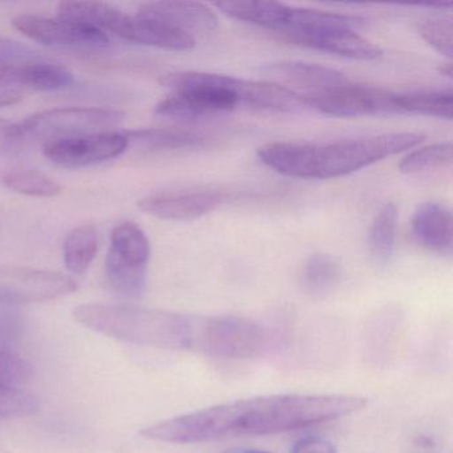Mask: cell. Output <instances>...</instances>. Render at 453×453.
I'll list each match as a JSON object with an SVG mask.
<instances>
[{
  "label": "cell",
  "instance_id": "cell-14",
  "mask_svg": "<svg viewBox=\"0 0 453 453\" xmlns=\"http://www.w3.org/2000/svg\"><path fill=\"white\" fill-rule=\"evenodd\" d=\"M418 245L440 256H450L453 249V217L448 206L426 203L418 206L411 222Z\"/></svg>",
  "mask_w": 453,
  "mask_h": 453
},
{
  "label": "cell",
  "instance_id": "cell-3",
  "mask_svg": "<svg viewBox=\"0 0 453 453\" xmlns=\"http://www.w3.org/2000/svg\"><path fill=\"white\" fill-rule=\"evenodd\" d=\"M423 140V134L415 132H391L318 144L275 142L259 147L257 156L261 163L283 176L331 180L412 150Z\"/></svg>",
  "mask_w": 453,
  "mask_h": 453
},
{
  "label": "cell",
  "instance_id": "cell-9",
  "mask_svg": "<svg viewBox=\"0 0 453 453\" xmlns=\"http://www.w3.org/2000/svg\"><path fill=\"white\" fill-rule=\"evenodd\" d=\"M129 144L123 132H102L43 145V153L55 165L76 169L104 163L123 155Z\"/></svg>",
  "mask_w": 453,
  "mask_h": 453
},
{
  "label": "cell",
  "instance_id": "cell-28",
  "mask_svg": "<svg viewBox=\"0 0 453 453\" xmlns=\"http://www.w3.org/2000/svg\"><path fill=\"white\" fill-rule=\"evenodd\" d=\"M41 404L38 397L19 387L0 384V418H28L38 412Z\"/></svg>",
  "mask_w": 453,
  "mask_h": 453
},
{
  "label": "cell",
  "instance_id": "cell-19",
  "mask_svg": "<svg viewBox=\"0 0 453 453\" xmlns=\"http://www.w3.org/2000/svg\"><path fill=\"white\" fill-rule=\"evenodd\" d=\"M129 147L145 152H166V150H196L206 145L201 134L187 129L150 128L123 132Z\"/></svg>",
  "mask_w": 453,
  "mask_h": 453
},
{
  "label": "cell",
  "instance_id": "cell-4",
  "mask_svg": "<svg viewBox=\"0 0 453 453\" xmlns=\"http://www.w3.org/2000/svg\"><path fill=\"white\" fill-rule=\"evenodd\" d=\"M160 83L172 94L156 104V115L180 121L213 118L245 105L251 86L246 79L198 71L166 73Z\"/></svg>",
  "mask_w": 453,
  "mask_h": 453
},
{
  "label": "cell",
  "instance_id": "cell-17",
  "mask_svg": "<svg viewBox=\"0 0 453 453\" xmlns=\"http://www.w3.org/2000/svg\"><path fill=\"white\" fill-rule=\"evenodd\" d=\"M214 7L226 17L257 27L280 33L288 22L291 7L277 2H257V0H227L217 2Z\"/></svg>",
  "mask_w": 453,
  "mask_h": 453
},
{
  "label": "cell",
  "instance_id": "cell-30",
  "mask_svg": "<svg viewBox=\"0 0 453 453\" xmlns=\"http://www.w3.org/2000/svg\"><path fill=\"white\" fill-rule=\"evenodd\" d=\"M33 365L14 352L0 349V384L19 387L33 379Z\"/></svg>",
  "mask_w": 453,
  "mask_h": 453
},
{
  "label": "cell",
  "instance_id": "cell-8",
  "mask_svg": "<svg viewBox=\"0 0 453 453\" xmlns=\"http://www.w3.org/2000/svg\"><path fill=\"white\" fill-rule=\"evenodd\" d=\"M12 26L31 41L44 46L75 50H104L110 46L107 34L65 18L18 15Z\"/></svg>",
  "mask_w": 453,
  "mask_h": 453
},
{
  "label": "cell",
  "instance_id": "cell-23",
  "mask_svg": "<svg viewBox=\"0 0 453 453\" xmlns=\"http://www.w3.org/2000/svg\"><path fill=\"white\" fill-rule=\"evenodd\" d=\"M99 249V235L92 225L76 227L65 238L63 246L65 265L73 274L81 275L91 266Z\"/></svg>",
  "mask_w": 453,
  "mask_h": 453
},
{
  "label": "cell",
  "instance_id": "cell-27",
  "mask_svg": "<svg viewBox=\"0 0 453 453\" xmlns=\"http://www.w3.org/2000/svg\"><path fill=\"white\" fill-rule=\"evenodd\" d=\"M452 142H445L428 145L408 153L400 161L399 169L402 173L420 174L434 169L444 168L452 164Z\"/></svg>",
  "mask_w": 453,
  "mask_h": 453
},
{
  "label": "cell",
  "instance_id": "cell-18",
  "mask_svg": "<svg viewBox=\"0 0 453 453\" xmlns=\"http://www.w3.org/2000/svg\"><path fill=\"white\" fill-rule=\"evenodd\" d=\"M58 17L120 36L129 15L104 2H63L58 7Z\"/></svg>",
  "mask_w": 453,
  "mask_h": 453
},
{
  "label": "cell",
  "instance_id": "cell-32",
  "mask_svg": "<svg viewBox=\"0 0 453 453\" xmlns=\"http://www.w3.org/2000/svg\"><path fill=\"white\" fill-rule=\"evenodd\" d=\"M25 142L19 124L0 119V156L17 153Z\"/></svg>",
  "mask_w": 453,
  "mask_h": 453
},
{
  "label": "cell",
  "instance_id": "cell-1",
  "mask_svg": "<svg viewBox=\"0 0 453 453\" xmlns=\"http://www.w3.org/2000/svg\"><path fill=\"white\" fill-rule=\"evenodd\" d=\"M73 317L95 333L127 343L217 359H249L267 347L266 328L235 315L203 317L134 304L83 303L73 309Z\"/></svg>",
  "mask_w": 453,
  "mask_h": 453
},
{
  "label": "cell",
  "instance_id": "cell-29",
  "mask_svg": "<svg viewBox=\"0 0 453 453\" xmlns=\"http://www.w3.org/2000/svg\"><path fill=\"white\" fill-rule=\"evenodd\" d=\"M421 38L442 57L450 59L453 54V25L450 19L424 20L418 26Z\"/></svg>",
  "mask_w": 453,
  "mask_h": 453
},
{
  "label": "cell",
  "instance_id": "cell-35",
  "mask_svg": "<svg viewBox=\"0 0 453 453\" xmlns=\"http://www.w3.org/2000/svg\"><path fill=\"white\" fill-rule=\"evenodd\" d=\"M440 73L450 78V76H452V65H450V63H445V65H442V67L440 68Z\"/></svg>",
  "mask_w": 453,
  "mask_h": 453
},
{
  "label": "cell",
  "instance_id": "cell-5",
  "mask_svg": "<svg viewBox=\"0 0 453 453\" xmlns=\"http://www.w3.org/2000/svg\"><path fill=\"white\" fill-rule=\"evenodd\" d=\"M121 111L111 108H58L35 113L19 123L23 137L27 142L73 139L87 134L111 132L124 120Z\"/></svg>",
  "mask_w": 453,
  "mask_h": 453
},
{
  "label": "cell",
  "instance_id": "cell-20",
  "mask_svg": "<svg viewBox=\"0 0 453 453\" xmlns=\"http://www.w3.org/2000/svg\"><path fill=\"white\" fill-rule=\"evenodd\" d=\"M342 280V266L330 254L315 253L310 256L302 267V290L311 298H323L335 290Z\"/></svg>",
  "mask_w": 453,
  "mask_h": 453
},
{
  "label": "cell",
  "instance_id": "cell-10",
  "mask_svg": "<svg viewBox=\"0 0 453 453\" xmlns=\"http://www.w3.org/2000/svg\"><path fill=\"white\" fill-rule=\"evenodd\" d=\"M225 196L217 190H185L148 196L137 203L144 213L165 221H192L216 211Z\"/></svg>",
  "mask_w": 453,
  "mask_h": 453
},
{
  "label": "cell",
  "instance_id": "cell-6",
  "mask_svg": "<svg viewBox=\"0 0 453 453\" xmlns=\"http://www.w3.org/2000/svg\"><path fill=\"white\" fill-rule=\"evenodd\" d=\"M78 290L73 278L51 270L0 265V304L43 303Z\"/></svg>",
  "mask_w": 453,
  "mask_h": 453
},
{
  "label": "cell",
  "instance_id": "cell-11",
  "mask_svg": "<svg viewBox=\"0 0 453 453\" xmlns=\"http://www.w3.org/2000/svg\"><path fill=\"white\" fill-rule=\"evenodd\" d=\"M283 39L296 46L363 62H372L383 55L380 47L349 27L315 28L290 34L283 36Z\"/></svg>",
  "mask_w": 453,
  "mask_h": 453
},
{
  "label": "cell",
  "instance_id": "cell-21",
  "mask_svg": "<svg viewBox=\"0 0 453 453\" xmlns=\"http://www.w3.org/2000/svg\"><path fill=\"white\" fill-rule=\"evenodd\" d=\"M110 253L134 266L148 267L150 242L139 225L132 221L120 222L111 234Z\"/></svg>",
  "mask_w": 453,
  "mask_h": 453
},
{
  "label": "cell",
  "instance_id": "cell-15",
  "mask_svg": "<svg viewBox=\"0 0 453 453\" xmlns=\"http://www.w3.org/2000/svg\"><path fill=\"white\" fill-rule=\"evenodd\" d=\"M73 83V73L67 67L49 60L26 63L0 70V86L25 87L35 91H58Z\"/></svg>",
  "mask_w": 453,
  "mask_h": 453
},
{
  "label": "cell",
  "instance_id": "cell-25",
  "mask_svg": "<svg viewBox=\"0 0 453 453\" xmlns=\"http://www.w3.org/2000/svg\"><path fill=\"white\" fill-rule=\"evenodd\" d=\"M105 272L111 288L127 298H139L147 286L148 267L134 266L127 264L108 251L105 259Z\"/></svg>",
  "mask_w": 453,
  "mask_h": 453
},
{
  "label": "cell",
  "instance_id": "cell-13",
  "mask_svg": "<svg viewBox=\"0 0 453 453\" xmlns=\"http://www.w3.org/2000/svg\"><path fill=\"white\" fill-rule=\"evenodd\" d=\"M137 17L157 20L192 36L193 33H211L219 27L217 15L198 2H152L142 4Z\"/></svg>",
  "mask_w": 453,
  "mask_h": 453
},
{
  "label": "cell",
  "instance_id": "cell-34",
  "mask_svg": "<svg viewBox=\"0 0 453 453\" xmlns=\"http://www.w3.org/2000/svg\"><path fill=\"white\" fill-rule=\"evenodd\" d=\"M23 95L19 89L0 88V108L10 107L22 102Z\"/></svg>",
  "mask_w": 453,
  "mask_h": 453
},
{
  "label": "cell",
  "instance_id": "cell-12",
  "mask_svg": "<svg viewBox=\"0 0 453 453\" xmlns=\"http://www.w3.org/2000/svg\"><path fill=\"white\" fill-rule=\"evenodd\" d=\"M261 70L274 81L273 83L304 89L309 92L307 96L349 83V78L341 71L302 60H275L266 63Z\"/></svg>",
  "mask_w": 453,
  "mask_h": 453
},
{
  "label": "cell",
  "instance_id": "cell-16",
  "mask_svg": "<svg viewBox=\"0 0 453 453\" xmlns=\"http://www.w3.org/2000/svg\"><path fill=\"white\" fill-rule=\"evenodd\" d=\"M120 38L142 46L156 47L166 51H190L196 47L195 36L157 20L129 15Z\"/></svg>",
  "mask_w": 453,
  "mask_h": 453
},
{
  "label": "cell",
  "instance_id": "cell-2",
  "mask_svg": "<svg viewBox=\"0 0 453 453\" xmlns=\"http://www.w3.org/2000/svg\"><path fill=\"white\" fill-rule=\"evenodd\" d=\"M367 399L354 395L285 394L211 405L142 428L140 434L171 444H196L230 436L296 431L359 412Z\"/></svg>",
  "mask_w": 453,
  "mask_h": 453
},
{
  "label": "cell",
  "instance_id": "cell-7",
  "mask_svg": "<svg viewBox=\"0 0 453 453\" xmlns=\"http://www.w3.org/2000/svg\"><path fill=\"white\" fill-rule=\"evenodd\" d=\"M307 107L335 118L402 115L397 94L349 83L318 95H304Z\"/></svg>",
  "mask_w": 453,
  "mask_h": 453
},
{
  "label": "cell",
  "instance_id": "cell-33",
  "mask_svg": "<svg viewBox=\"0 0 453 453\" xmlns=\"http://www.w3.org/2000/svg\"><path fill=\"white\" fill-rule=\"evenodd\" d=\"M291 453H336V448L325 437L307 436L293 445Z\"/></svg>",
  "mask_w": 453,
  "mask_h": 453
},
{
  "label": "cell",
  "instance_id": "cell-22",
  "mask_svg": "<svg viewBox=\"0 0 453 453\" xmlns=\"http://www.w3.org/2000/svg\"><path fill=\"white\" fill-rule=\"evenodd\" d=\"M399 211L394 203H387L373 219L368 233V248L373 261L387 264L394 254Z\"/></svg>",
  "mask_w": 453,
  "mask_h": 453
},
{
  "label": "cell",
  "instance_id": "cell-31",
  "mask_svg": "<svg viewBox=\"0 0 453 453\" xmlns=\"http://www.w3.org/2000/svg\"><path fill=\"white\" fill-rule=\"evenodd\" d=\"M39 60H46V58L33 47L12 39L0 38V70Z\"/></svg>",
  "mask_w": 453,
  "mask_h": 453
},
{
  "label": "cell",
  "instance_id": "cell-24",
  "mask_svg": "<svg viewBox=\"0 0 453 453\" xmlns=\"http://www.w3.org/2000/svg\"><path fill=\"white\" fill-rule=\"evenodd\" d=\"M402 115H420L450 120L453 111L452 92H411L397 94Z\"/></svg>",
  "mask_w": 453,
  "mask_h": 453
},
{
  "label": "cell",
  "instance_id": "cell-26",
  "mask_svg": "<svg viewBox=\"0 0 453 453\" xmlns=\"http://www.w3.org/2000/svg\"><path fill=\"white\" fill-rule=\"evenodd\" d=\"M0 182L9 189L31 197H57L63 187L52 177L31 169H14L0 174Z\"/></svg>",
  "mask_w": 453,
  "mask_h": 453
},
{
  "label": "cell",
  "instance_id": "cell-36",
  "mask_svg": "<svg viewBox=\"0 0 453 453\" xmlns=\"http://www.w3.org/2000/svg\"><path fill=\"white\" fill-rule=\"evenodd\" d=\"M226 453H272L267 452V450H261V449H237V450H229V452Z\"/></svg>",
  "mask_w": 453,
  "mask_h": 453
}]
</instances>
